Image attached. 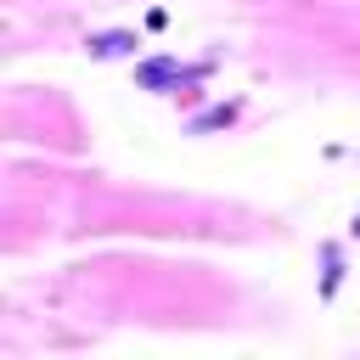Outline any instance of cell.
Returning <instances> with one entry per match:
<instances>
[{"mask_svg":"<svg viewBox=\"0 0 360 360\" xmlns=\"http://www.w3.org/2000/svg\"><path fill=\"white\" fill-rule=\"evenodd\" d=\"M129 45H135L129 34H102L96 45H90V51H96V57H118V51H129Z\"/></svg>","mask_w":360,"mask_h":360,"instance_id":"cell-1","label":"cell"}]
</instances>
